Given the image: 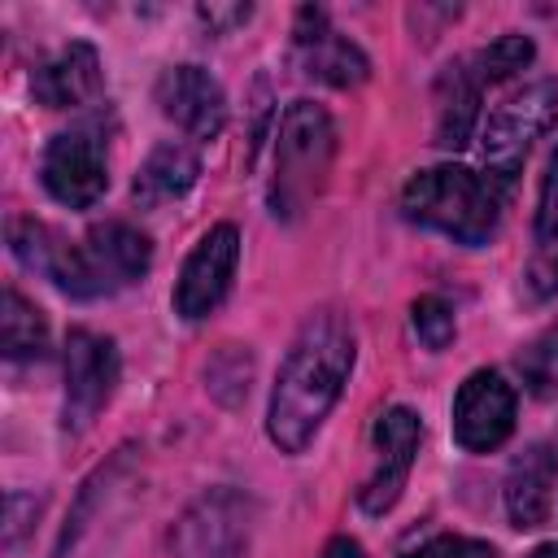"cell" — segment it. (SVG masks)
Wrapping results in <instances>:
<instances>
[{"label": "cell", "instance_id": "obj_14", "mask_svg": "<svg viewBox=\"0 0 558 558\" xmlns=\"http://www.w3.org/2000/svg\"><path fill=\"white\" fill-rule=\"evenodd\" d=\"M83 262H87L92 296H105V292H118L148 275L153 244L131 222H100L83 240Z\"/></svg>", "mask_w": 558, "mask_h": 558}, {"label": "cell", "instance_id": "obj_12", "mask_svg": "<svg viewBox=\"0 0 558 558\" xmlns=\"http://www.w3.org/2000/svg\"><path fill=\"white\" fill-rule=\"evenodd\" d=\"M9 248H13V257H17L26 270L52 279L61 292L83 296V301L92 296L83 244H70V240H65L61 231H52L48 222H39V218H13V222H9Z\"/></svg>", "mask_w": 558, "mask_h": 558}, {"label": "cell", "instance_id": "obj_1", "mask_svg": "<svg viewBox=\"0 0 558 558\" xmlns=\"http://www.w3.org/2000/svg\"><path fill=\"white\" fill-rule=\"evenodd\" d=\"M353 357L357 340L340 310H318L301 323L292 349L283 353L266 410V432L283 453H301L314 440V432L344 392Z\"/></svg>", "mask_w": 558, "mask_h": 558}, {"label": "cell", "instance_id": "obj_22", "mask_svg": "<svg viewBox=\"0 0 558 558\" xmlns=\"http://www.w3.org/2000/svg\"><path fill=\"white\" fill-rule=\"evenodd\" d=\"M410 323H414V331H418V340H423L427 349H449V340H453V331H458L453 305H449L445 296H418L414 310H410Z\"/></svg>", "mask_w": 558, "mask_h": 558}, {"label": "cell", "instance_id": "obj_27", "mask_svg": "<svg viewBox=\"0 0 558 558\" xmlns=\"http://www.w3.org/2000/svg\"><path fill=\"white\" fill-rule=\"evenodd\" d=\"M318 558H366V554H362V545H357L353 536H331Z\"/></svg>", "mask_w": 558, "mask_h": 558}, {"label": "cell", "instance_id": "obj_8", "mask_svg": "<svg viewBox=\"0 0 558 558\" xmlns=\"http://www.w3.org/2000/svg\"><path fill=\"white\" fill-rule=\"evenodd\" d=\"M235 262H240V231L231 222L209 227L196 248L187 253L179 283H174V314H183L187 323L214 314L235 279Z\"/></svg>", "mask_w": 558, "mask_h": 558}, {"label": "cell", "instance_id": "obj_25", "mask_svg": "<svg viewBox=\"0 0 558 558\" xmlns=\"http://www.w3.org/2000/svg\"><path fill=\"white\" fill-rule=\"evenodd\" d=\"M9 523H4V545H17V536L31 527L35 510H39V497L35 493H9Z\"/></svg>", "mask_w": 558, "mask_h": 558}, {"label": "cell", "instance_id": "obj_7", "mask_svg": "<svg viewBox=\"0 0 558 558\" xmlns=\"http://www.w3.org/2000/svg\"><path fill=\"white\" fill-rule=\"evenodd\" d=\"M418 440H423V423L414 410L405 405H388L379 418H375V458H371V471L357 488V501L366 514H384L397 506L410 471H414V453H418Z\"/></svg>", "mask_w": 558, "mask_h": 558}, {"label": "cell", "instance_id": "obj_11", "mask_svg": "<svg viewBox=\"0 0 558 558\" xmlns=\"http://www.w3.org/2000/svg\"><path fill=\"white\" fill-rule=\"evenodd\" d=\"M157 105L192 140H214L227 126V92L201 65H170L157 78Z\"/></svg>", "mask_w": 558, "mask_h": 558}, {"label": "cell", "instance_id": "obj_24", "mask_svg": "<svg viewBox=\"0 0 558 558\" xmlns=\"http://www.w3.org/2000/svg\"><path fill=\"white\" fill-rule=\"evenodd\" d=\"M405 558H497V549L475 536H436V541L410 549Z\"/></svg>", "mask_w": 558, "mask_h": 558}, {"label": "cell", "instance_id": "obj_29", "mask_svg": "<svg viewBox=\"0 0 558 558\" xmlns=\"http://www.w3.org/2000/svg\"><path fill=\"white\" fill-rule=\"evenodd\" d=\"M554 283H558V262H554Z\"/></svg>", "mask_w": 558, "mask_h": 558}, {"label": "cell", "instance_id": "obj_23", "mask_svg": "<svg viewBox=\"0 0 558 558\" xmlns=\"http://www.w3.org/2000/svg\"><path fill=\"white\" fill-rule=\"evenodd\" d=\"M536 240L545 248L558 244V144L549 153V166H545V179H541V205H536Z\"/></svg>", "mask_w": 558, "mask_h": 558}, {"label": "cell", "instance_id": "obj_18", "mask_svg": "<svg viewBox=\"0 0 558 558\" xmlns=\"http://www.w3.org/2000/svg\"><path fill=\"white\" fill-rule=\"evenodd\" d=\"M480 78L471 74L466 61L449 65L440 74V87H436V144L445 148H462L471 140V126L480 118Z\"/></svg>", "mask_w": 558, "mask_h": 558}, {"label": "cell", "instance_id": "obj_21", "mask_svg": "<svg viewBox=\"0 0 558 558\" xmlns=\"http://www.w3.org/2000/svg\"><path fill=\"white\" fill-rule=\"evenodd\" d=\"M532 39L527 35H501V39H493L488 48H480L475 57H466V65H471V74L480 78V87L484 83H501V78H510V74H519L527 61H532Z\"/></svg>", "mask_w": 558, "mask_h": 558}, {"label": "cell", "instance_id": "obj_16", "mask_svg": "<svg viewBox=\"0 0 558 558\" xmlns=\"http://www.w3.org/2000/svg\"><path fill=\"white\" fill-rule=\"evenodd\" d=\"M554 480H558V440H536L514 458V466L506 475V510H510L514 527L545 523Z\"/></svg>", "mask_w": 558, "mask_h": 558}, {"label": "cell", "instance_id": "obj_10", "mask_svg": "<svg viewBox=\"0 0 558 558\" xmlns=\"http://www.w3.org/2000/svg\"><path fill=\"white\" fill-rule=\"evenodd\" d=\"M44 187L70 209H87L109 187V161L96 131H61L44 148Z\"/></svg>", "mask_w": 558, "mask_h": 558}, {"label": "cell", "instance_id": "obj_2", "mask_svg": "<svg viewBox=\"0 0 558 558\" xmlns=\"http://www.w3.org/2000/svg\"><path fill=\"white\" fill-rule=\"evenodd\" d=\"M401 214L458 244H488L501 218V196L484 174L445 161V166H427L405 179Z\"/></svg>", "mask_w": 558, "mask_h": 558}, {"label": "cell", "instance_id": "obj_28", "mask_svg": "<svg viewBox=\"0 0 558 558\" xmlns=\"http://www.w3.org/2000/svg\"><path fill=\"white\" fill-rule=\"evenodd\" d=\"M527 558H558V545H536Z\"/></svg>", "mask_w": 558, "mask_h": 558}, {"label": "cell", "instance_id": "obj_4", "mask_svg": "<svg viewBox=\"0 0 558 558\" xmlns=\"http://www.w3.org/2000/svg\"><path fill=\"white\" fill-rule=\"evenodd\" d=\"M558 122V78H536L527 87H519L514 96H506L484 135H480V157L488 166V174L497 183H510L523 166V157L532 153V144Z\"/></svg>", "mask_w": 558, "mask_h": 558}, {"label": "cell", "instance_id": "obj_17", "mask_svg": "<svg viewBox=\"0 0 558 558\" xmlns=\"http://www.w3.org/2000/svg\"><path fill=\"white\" fill-rule=\"evenodd\" d=\"M196 174H201L196 153H192L187 144H179V140H161V144L144 157L140 174H135V183H131V196H135L140 209H153V205H161V201H179V196L196 183Z\"/></svg>", "mask_w": 558, "mask_h": 558}, {"label": "cell", "instance_id": "obj_13", "mask_svg": "<svg viewBox=\"0 0 558 558\" xmlns=\"http://www.w3.org/2000/svg\"><path fill=\"white\" fill-rule=\"evenodd\" d=\"M292 35H296V57H301L305 74H314V78H323L331 87H357V83H366V74H371L366 52L353 39H344L327 22L323 9H301Z\"/></svg>", "mask_w": 558, "mask_h": 558}, {"label": "cell", "instance_id": "obj_26", "mask_svg": "<svg viewBox=\"0 0 558 558\" xmlns=\"http://www.w3.org/2000/svg\"><path fill=\"white\" fill-rule=\"evenodd\" d=\"M248 4H201L196 9V17L209 26V35H222V31H231V26H240V22H248Z\"/></svg>", "mask_w": 558, "mask_h": 558}, {"label": "cell", "instance_id": "obj_6", "mask_svg": "<svg viewBox=\"0 0 558 558\" xmlns=\"http://www.w3.org/2000/svg\"><path fill=\"white\" fill-rule=\"evenodd\" d=\"M118 384V344L100 331L74 327L65 336V401H61V427L78 436L92 427V418L109 405Z\"/></svg>", "mask_w": 558, "mask_h": 558}, {"label": "cell", "instance_id": "obj_9", "mask_svg": "<svg viewBox=\"0 0 558 558\" xmlns=\"http://www.w3.org/2000/svg\"><path fill=\"white\" fill-rule=\"evenodd\" d=\"M514 388L497 371H471L453 397V440L466 453H488L514 432Z\"/></svg>", "mask_w": 558, "mask_h": 558}, {"label": "cell", "instance_id": "obj_5", "mask_svg": "<svg viewBox=\"0 0 558 558\" xmlns=\"http://www.w3.org/2000/svg\"><path fill=\"white\" fill-rule=\"evenodd\" d=\"M253 514L257 506L240 488H209L179 514L170 558H240L253 536Z\"/></svg>", "mask_w": 558, "mask_h": 558}, {"label": "cell", "instance_id": "obj_20", "mask_svg": "<svg viewBox=\"0 0 558 558\" xmlns=\"http://www.w3.org/2000/svg\"><path fill=\"white\" fill-rule=\"evenodd\" d=\"M514 366H519V375H523L532 397L554 401L558 397V327H545L536 340H527L514 353Z\"/></svg>", "mask_w": 558, "mask_h": 558}, {"label": "cell", "instance_id": "obj_15", "mask_svg": "<svg viewBox=\"0 0 558 558\" xmlns=\"http://www.w3.org/2000/svg\"><path fill=\"white\" fill-rule=\"evenodd\" d=\"M31 92L44 109H78L87 100L100 96V57L92 44L74 39L65 44L57 57H48L35 78H31Z\"/></svg>", "mask_w": 558, "mask_h": 558}, {"label": "cell", "instance_id": "obj_3", "mask_svg": "<svg viewBox=\"0 0 558 558\" xmlns=\"http://www.w3.org/2000/svg\"><path fill=\"white\" fill-rule=\"evenodd\" d=\"M331 157H336L331 113L314 100H292L279 118V140H275V179H270L275 218H301L310 209V201L327 183Z\"/></svg>", "mask_w": 558, "mask_h": 558}, {"label": "cell", "instance_id": "obj_19", "mask_svg": "<svg viewBox=\"0 0 558 558\" xmlns=\"http://www.w3.org/2000/svg\"><path fill=\"white\" fill-rule=\"evenodd\" d=\"M0 344L9 362L44 357L48 353V318L35 301H26L17 288H4V310H0Z\"/></svg>", "mask_w": 558, "mask_h": 558}]
</instances>
